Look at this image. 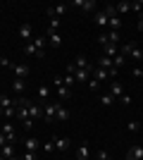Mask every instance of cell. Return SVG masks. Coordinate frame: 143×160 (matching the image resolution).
<instances>
[{
  "mask_svg": "<svg viewBox=\"0 0 143 160\" xmlns=\"http://www.w3.org/2000/svg\"><path fill=\"white\" fill-rule=\"evenodd\" d=\"M31 103H34V100L24 98V96L17 98V120H19L21 124H24L26 120H31V117H29V105H31Z\"/></svg>",
  "mask_w": 143,
  "mask_h": 160,
  "instance_id": "obj_1",
  "label": "cell"
},
{
  "mask_svg": "<svg viewBox=\"0 0 143 160\" xmlns=\"http://www.w3.org/2000/svg\"><path fill=\"white\" fill-rule=\"evenodd\" d=\"M53 86L57 88V98H60V100L69 98V86H64V81H62L60 77H55V79H53Z\"/></svg>",
  "mask_w": 143,
  "mask_h": 160,
  "instance_id": "obj_2",
  "label": "cell"
},
{
  "mask_svg": "<svg viewBox=\"0 0 143 160\" xmlns=\"http://www.w3.org/2000/svg\"><path fill=\"white\" fill-rule=\"evenodd\" d=\"M93 79H98V81H107V79H115L117 74H112V72H107V69H100V67H95L93 65Z\"/></svg>",
  "mask_w": 143,
  "mask_h": 160,
  "instance_id": "obj_3",
  "label": "cell"
},
{
  "mask_svg": "<svg viewBox=\"0 0 143 160\" xmlns=\"http://www.w3.org/2000/svg\"><path fill=\"white\" fill-rule=\"evenodd\" d=\"M72 5H74V7H81V12H95L98 2H95V0H74Z\"/></svg>",
  "mask_w": 143,
  "mask_h": 160,
  "instance_id": "obj_4",
  "label": "cell"
},
{
  "mask_svg": "<svg viewBox=\"0 0 143 160\" xmlns=\"http://www.w3.org/2000/svg\"><path fill=\"white\" fill-rule=\"evenodd\" d=\"M126 160H143V146L141 143H134L126 151Z\"/></svg>",
  "mask_w": 143,
  "mask_h": 160,
  "instance_id": "obj_5",
  "label": "cell"
},
{
  "mask_svg": "<svg viewBox=\"0 0 143 160\" xmlns=\"http://www.w3.org/2000/svg\"><path fill=\"white\" fill-rule=\"evenodd\" d=\"M29 117H31L34 122L43 120V105L41 103H31V105H29Z\"/></svg>",
  "mask_w": 143,
  "mask_h": 160,
  "instance_id": "obj_6",
  "label": "cell"
},
{
  "mask_svg": "<svg viewBox=\"0 0 143 160\" xmlns=\"http://www.w3.org/2000/svg\"><path fill=\"white\" fill-rule=\"evenodd\" d=\"M55 112H57V103H45V105H43V120L45 122H53Z\"/></svg>",
  "mask_w": 143,
  "mask_h": 160,
  "instance_id": "obj_7",
  "label": "cell"
},
{
  "mask_svg": "<svg viewBox=\"0 0 143 160\" xmlns=\"http://www.w3.org/2000/svg\"><path fill=\"white\" fill-rule=\"evenodd\" d=\"M95 67H100V69H107V72H112V74H117V69H115V65H112V58H105L102 55L100 60H98V65Z\"/></svg>",
  "mask_w": 143,
  "mask_h": 160,
  "instance_id": "obj_8",
  "label": "cell"
},
{
  "mask_svg": "<svg viewBox=\"0 0 143 160\" xmlns=\"http://www.w3.org/2000/svg\"><path fill=\"white\" fill-rule=\"evenodd\" d=\"M64 12H67V5H64V2H60V5H55V7H48V17H57V19H60Z\"/></svg>",
  "mask_w": 143,
  "mask_h": 160,
  "instance_id": "obj_9",
  "label": "cell"
},
{
  "mask_svg": "<svg viewBox=\"0 0 143 160\" xmlns=\"http://www.w3.org/2000/svg\"><path fill=\"white\" fill-rule=\"evenodd\" d=\"M110 93H112V98H115V100H119V98L124 96V88H122V84H119L117 79L110 84Z\"/></svg>",
  "mask_w": 143,
  "mask_h": 160,
  "instance_id": "obj_10",
  "label": "cell"
},
{
  "mask_svg": "<svg viewBox=\"0 0 143 160\" xmlns=\"http://www.w3.org/2000/svg\"><path fill=\"white\" fill-rule=\"evenodd\" d=\"M10 69L14 72V77H17V79H26V77H29V67H26V65H12Z\"/></svg>",
  "mask_w": 143,
  "mask_h": 160,
  "instance_id": "obj_11",
  "label": "cell"
},
{
  "mask_svg": "<svg viewBox=\"0 0 143 160\" xmlns=\"http://www.w3.org/2000/svg\"><path fill=\"white\" fill-rule=\"evenodd\" d=\"M93 69V67H91ZM91 69H76L74 72V79L76 81H81V84H88V79H91Z\"/></svg>",
  "mask_w": 143,
  "mask_h": 160,
  "instance_id": "obj_12",
  "label": "cell"
},
{
  "mask_svg": "<svg viewBox=\"0 0 143 160\" xmlns=\"http://www.w3.org/2000/svg\"><path fill=\"white\" fill-rule=\"evenodd\" d=\"M93 22H95V27H107V14L102 12V10H98V12L93 14Z\"/></svg>",
  "mask_w": 143,
  "mask_h": 160,
  "instance_id": "obj_13",
  "label": "cell"
},
{
  "mask_svg": "<svg viewBox=\"0 0 143 160\" xmlns=\"http://www.w3.org/2000/svg\"><path fill=\"white\" fill-rule=\"evenodd\" d=\"M76 160H88V143L86 141H81L76 148Z\"/></svg>",
  "mask_w": 143,
  "mask_h": 160,
  "instance_id": "obj_14",
  "label": "cell"
},
{
  "mask_svg": "<svg viewBox=\"0 0 143 160\" xmlns=\"http://www.w3.org/2000/svg\"><path fill=\"white\" fill-rule=\"evenodd\" d=\"M102 55H105V58H117V55H119V48L112 46V43H105V46H102Z\"/></svg>",
  "mask_w": 143,
  "mask_h": 160,
  "instance_id": "obj_15",
  "label": "cell"
},
{
  "mask_svg": "<svg viewBox=\"0 0 143 160\" xmlns=\"http://www.w3.org/2000/svg\"><path fill=\"white\" fill-rule=\"evenodd\" d=\"M31 33H34V27H31V24H21V27H19V38L21 41H29V38H31Z\"/></svg>",
  "mask_w": 143,
  "mask_h": 160,
  "instance_id": "obj_16",
  "label": "cell"
},
{
  "mask_svg": "<svg viewBox=\"0 0 143 160\" xmlns=\"http://www.w3.org/2000/svg\"><path fill=\"white\" fill-rule=\"evenodd\" d=\"M107 27H110V31H119V29H122V17H119V14L110 17V19H107Z\"/></svg>",
  "mask_w": 143,
  "mask_h": 160,
  "instance_id": "obj_17",
  "label": "cell"
},
{
  "mask_svg": "<svg viewBox=\"0 0 143 160\" xmlns=\"http://www.w3.org/2000/svg\"><path fill=\"white\" fill-rule=\"evenodd\" d=\"M41 146V141L36 139V136H29L26 141H24V148H26V151H31V153H36V148Z\"/></svg>",
  "mask_w": 143,
  "mask_h": 160,
  "instance_id": "obj_18",
  "label": "cell"
},
{
  "mask_svg": "<svg viewBox=\"0 0 143 160\" xmlns=\"http://www.w3.org/2000/svg\"><path fill=\"white\" fill-rule=\"evenodd\" d=\"M48 41H50V46H53V48L62 46V38H60V33H57V31H48Z\"/></svg>",
  "mask_w": 143,
  "mask_h": 160,
  "instance_id": "obj_19",
  "label": "cell"
},
{
  "mask_svg": "<svg viewBox=\"0 0 143 160\" xmlns=\"http://www.w3.org/2000/svg\"><path fill=\"white\" fill-rule=\"evenodd\" d=\"M74 67H76V69H91L93 65H88V60H86V55H79V58L74 60Z\"/></svg>",
  "mask_w": 143,
  "mask_h": 160,
  "instance_id": "obj_20",
  "label": "cell"
},
{
  "mask_svg": "<svg viewBox=\"0 0 143 160\" xmlns=\"http://www.w3.org/2000/svg\"><path fill=\"white\" fill-rule=\"evenodd\" d=\"M129 55H131V58H134V60H136V62H143V50H141V48H138V43H134V46H131Z\"/></svg>",
  "mask_w": 143,
  "mask_h": 160,
  "instance_id": "obj_21",
  "label": "cell"
},
{
  "mask_svg": "<svg viewBox=\"0 0 143 160\" xmlns=\"http://www.w3.org/2000/svg\"><path fill=\"white\" fill-rule=\"evenodd\" d=\"M48 96H50V86H48V84H41V86H38V100L45 103Z\"/></svg>",
  "mask_w": 143,
  "mask_h": 160,
  "instance_id": "obj_22",
  "label": "cell"
},
{
  "mask_svg": "<svg viewBox=\"0 0 143 160\" xmlns=\"http://www.w3.org/2000/svg\"><path fill=\"white\" fill-rule=\"evenodd\" d=\"M55 117H57V120H62V122H67L69 120V110L64 105H60V103H57V112H55Z\"/></svg>",
  "mask_w": 143,
  "mask_h": 160,
  "instance_id": "obj_23",
  "label": "cell"
},
{
  "mask_svg": "<svg viewBox=\"0 0 143 160\" xmlns=\"http://www.w3.org/2000/svg\"><path fill=\"white\" fill-rule=\"evenodd\" d=\"M24 53H26V55H36V58H43V55H45L43 50H38V48H36L34 43H29V46H24Z\"/></svg>",
  "mask_w": 143,
  "mask_h": 160,
  "instance_id": "obj_24",
  "label": "cell"
},
{
  "mask_svg": "<svg viewBox=\"0 0 143 160\" xmlns=\"http://www.w3.org/2000/svg\"><path fill=\"white\" fill-rule=\"evenodd\" d=\"M17 105V100H12L10 96H0V108L2 110H7V108H14Z\"/></svg>",
  "mask_w": 143,
  "mask_h": 160,
  "instance_id": "obj_25",
  "label": "cell"
},
{
  "mask_svg": "<svg viewBox=\"0 0 143 160\" xmlns=\"http://www.w3.org/2000/svg\"><path fill=\"white\" fill-rule=\"evenodd\" d=\"M105 41L112 43V46H117V43L122 41V36H119V31H110V33H105Z\"/></svg>",
  "mask_w": 143,
  "mask_h": 160,
  "instance_id": "obj_26",
  "label": "cell"
},
{
  "mask_svg": "<svg viewBox=\"0 0 143 160\" xmlns=\"http://www.w3.org/2000/svg\"><path fill=\"white\" fill-rule=\"evenodd\" d=\"M72 146V139H55V148L57 151H67Z\"/></svg>",
  "mask_w": 143,
  "mask_h": 160,
  "instance_id": "obj_27",
  "label": "cell"
},
{
  "mask_svg": "<svg viewBox=\"0 0 143 160\" xmlns=\"http://www.w3.org/2000/svg\"><path fill=\"white\" fill-rule=\"evenodd\" d=\"M0 153H2V158H5V160L14 158V146H12V143H7V146H2V148H0Z\"/></svg>",
  "mask_w": 143,
  "mask_h": 160,
  "instance_id": "obj_28",
  "label": "cell"
},
{
  "mask_svg": "<svg viewBox=\"0 0 143 160\" xmlns=\"http://www.w3.org/2000/svg\"><path fill=\"white\" fill-rule=\"evenodd\" d=\"M12 88H14V93H24V88H26V81H24V79H14Z\"/></svg>",
  "mask_w": 143,
  "mask_h": 160,
  "instance_id": "obj_29",
  "label": "cell"
},
{
  "mask_svg": "<svg viewBox=\"0 0 143 160\" xmlns=\"http://www.w3.org/2000/svg\"><path fill=\"white\" fill-rule=\"evenodd\" d=\"M100 105H105V108L115 105V98H112V93H102V96H100Z\"/></svg>",
  "mask_w": 143,
  "mask_h": 160,
  "instance_id": "obj_30",
  "label": "cell"
},
{
  "mask_svg": "<svg viewBox=\"0 0 143 160\" xmlns=\"http://www.w3.org/2000/svg\"><path fill=\"white\" fill-rule=\"evenodd\" d=\"M117 14H126V12H131V7H129V2L124 0V2H117Z\"/></svg>",
  "mask_w": 143,
  "mask_h": 160,
  "instance_id": "obj_31",
  "label": "cell"
},
{
  "mask_svg": "<svg viewBox=\"0 0 143 160\" xmlns=\"http://www.w3.org/2000/svg\"><path fill=\"white\" fill-rule=\"evenodd\" d=\"M98 88H100V81H98V79H93V77H91V79H88V91H91V93H95Z\"/></svg>",
  "mask_w": 143,
  "mask_h": 160,
  "instance_id": "obj_32",
  "label": "cell"
},
{
  "mask_svg": "<svg viewBox=\"0 0 143 160\" xmlns=\"http://www.w3.org/2000/svg\"><path fill=\"white\" fill-rule=\"evenodd\" d=\"M60 29V19L57 17H50V24H48V31H57Z\"/></svg>",
  "mask_w": 143,
  "mask_h": 160,
  "instance_id": "obj_33",
  "label": "cell"
},
{
  "mask_svg": "<svg viewBox=\"0 0 143 160\" xmlns=\"http://www.w3.org/2000/svg\"><path fill=\"white\" fill-rule=\"evenodd\" d=\"M102 12L107 14V19H110V17H115V14H117V7L115 5H107V7H102Z\"/></svg>",
  "mask_w": 143,
  "mask_h": 160,
  "instance_id": "obj_34",
  "label": "cell"
},
{
  "mask_svg": "<svg viewBox=\"0 0 143 160\" xmlns=\"http://www.w3.org/2000/svg\"><path fill=\"white\" fill-rule=\"evenodd\" d=\"M124 60H126L124 55H117V58H112V65H115V69H119V67L124 65Z\"/></svg>",
  "mask_w": 143,
  "mask_h": 160,
  "instance_id": "obj_35",
  "label": "cell"
},
{
  "mask_svg": "<svg viewBox=\"0 0 143 160\" xmlns=\"http://www.w3.org/2000/svg\"><path fill=\"white\" fill-rule=\"evenodd\" d=\"M129 7H131V12H143V2H141V0H136V2H129Z\"/></svg>",
  "mask_w": 143,
  "mask_h": 160,
  "instance_id": "obj_36",
  "label": "cell"
},
{
  "mask_svg": "<svg viewBox=\"0 0 143 160\" xmlns=\"http://www.w3.org/2000/svg\"><path fill=\"white\" fill-rule=\"evenodd\" d=\"M62 81H64V86H69V88H72V84H74V74H64V77H62Z\"/></svg>",
  "mask_w": 143,
  "mask_h": 160,
  "instance_id": "obj_37",
  "label": "cell"
},
{
  "mask_svg": "<svg viewBox=\"0 0 143 160\" xmlns=\"http://www.w3.org/2000/svg\"><path fill=\"white\" fill-rule=\"evenodd\" d=\"M34 46L38 48V50H43V46H45V38H43V36H36V38H34Z\"/></svg>",
  "mask_w": 143,
  "mask_h": 160,
  "instance_id": "obj_38",
  "label": "cell"
},
{
  "mask_svg": "<svg viewBox=\"0 0 143 160\" xmlns=\"http://www.w3.org/2000/svg\"><path fill=\"white\" fill-rule=\"evenodd\" d=\"M98 160H112V155H110L107 151H102V148H100V151H98Z\"/></svg>",
  "mask_w": 143,
  "mask_h": 160,
  "instance_id": "obj_39",
  "label": "cell"
},
{
  "mask_svg": "<svg viewBox=\"0 0 143 160\" xmlns=\"http://www.w3.org/2000/svg\"><path fill=\"white\" fill-rule=\"evenodd\" d=\"M53 148H55V139H50L48 143H43V151H45V153H50Z\"/></svg>",
  "mask_w": 143,
  "mask_h": 160,
  "instance_id": "obj_40",
  "label": "cell"
},
{
  "mask_svg": "<svg viewBox=\"0 0 143 160\" xmlns=\"http://www.w3.org/2000/svg\"><path fill=\"white\" fill-rule=\"evenodd\" d=\"M138 129H141L138 122H129V132H138Z\"/></svg>",
  "mask_w": 143,
  "mask_h": 160,
  "instance_id": "obj_41",
  "label": "cell"
},
{
  "mask_svg": "<svg viewBox=\"0 0 143 160\" xmlns=\"http://www.w3.org/2000/svg\"><path fill=\"white\" fill-rule=\"evenodd\" d=\"M21 160H36V153H31V151H26V153H24V158Z\"/></svg>",
  "mask_w": 143,
  "mask_h": 160,
  "instance_id": "obj_42",
  "label": "cell"
},
{
  "mask_svg": "<svg viewBox=\"0 0 143 160\" xmlns=\"http://www.w3.org/2000/svg\"><path fill=\"white\" fill-rule=\"evenodd\" d=\"M119 103H122V105H129L131 98H129V96H122V98H119Z\"/></svg>",
  "mask_w": 143,
  "mask_h": 160,
  "instance_id": "obj_43",
  "label": "cell"
},
{
  "mask_svg": "<svg viewBox=\"0 0 143 160\" xmlns=\"http://www.w3.org/2000/svg\"><path fill=\"white\" fill-rule=\"evenodd\" d=\"M134 77H143V67H134Z\"/></svg>",
  "mask_w": 143,
  "mask_h": 160,
  "instance_id": "obj_44",
  "label": "cell"
},
{
  "mask_svg": "<svg viewBox=\"0 0 143 160\" xmlns=\"http://www.w3.org/2000/svg\"><path fill=\"white\" fill-rule=\"evenodd\" d=\"M2 146H7V136H5V134H0V148H2Z\"/></svg>",
  "mask_w": 143,
  "mask_h": 160,
  "instance_id": "obj_45",
  "label": "cell"
},
{
  "mask_svg": "<svg viewBox=\"0 0 143 160\" xmlns=\"http://www.w3.org/2000/svg\"><path fill=\"white\" fill-rule=\"evenodd\" d=\"M136 29H138V31H143V14H141V19H138V24H136Z\"/></svg>",
  "mask_w": 143,
  "mask_h": 160,
  "instance_id": "obj_46",
  "label": "cell"
},
{
  "mask_svg": "<svg viewBox=\"0 0 143 160\" xmlns=\"http://www.w3.org/2000/svg\"><path fill=\"white\" fill-rule=\"evenodd\" d=\"M10 160H19V158H10Z\"/></svg>",
  "mask_w": 143,
  "mask_h": 160,
  "instance_id": "obj_47",
  "label": "cell"
},
{
  "mask_svg": "<svg viewBox=\"0 0 143 160\" xmlns=\"http://www.w3.org/2000/svg\"><path fill=\"white\" fill-rule=\"evenodd\" d=\"M0 127H2V122H0Z\"/></svg>",
  "mask_w": 143,
  "mask_h": 160,
  "instance_id": "obj_48",
  "label": "cell"
},
{
  "mask_svg": "<svg viewBox=\"0 0 143 160\" xmlns=\"http://www.w3.org/2000/svg\"><path fill=\"white\" fill-rule=\"evenodd\" d=\"M0 60H2V58H0Z\"/></svg>",
  "mask_w": 143,
  "mask_h": 160,
  "instance_id": "obj_49",
  "label": "cell"
}]
</instances>
